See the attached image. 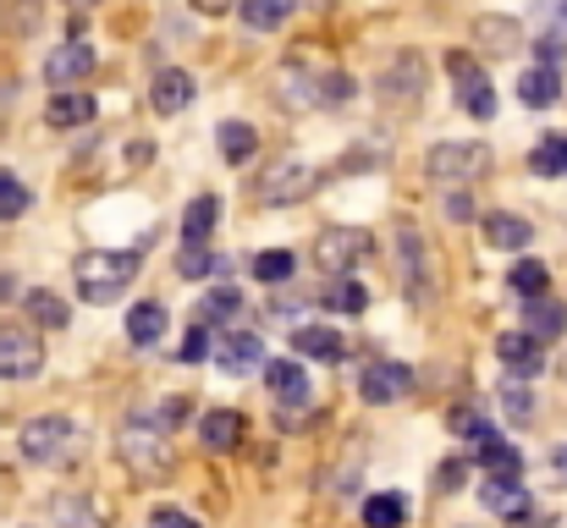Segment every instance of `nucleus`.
<instances>
[{
    "label": "nucleus",
    "mask_w": 567,
    "mask_h": 528,
    "mask_svg": "<svg viewBox=\"0 0 567 528\" xmlns=\"http://www.w3.org/2000/svg\"><path fill=\"white\" fill-rule=\"evenodd\" d=\"M496 166V155H491V144H430V155H424V172L435 176V182H480V176Z\"/></svg>",
    "instance_id": "0eeeda50"
},
{
    "label": "nucleus",
    "mask_w": 567,
    "mask_h": 528,
    "mask_svg": "<svg viewBox=\"0 0 567 528\" xmlns=\"http://www.w3.org/2000/svg\"><path fill=\"white\" fill-rule=\"evenodd\" d=\"M44 369V348L28 325H0V380H33Z\"/></svg>",
    "instance_id": "1a4fd4ad"
},
{
    "label": "nucleus",
    "mask_w": 567,
    "mask_h": 528,
    "mask_svg": "<svg viewBox=\"0 0 567 528\" xmlns=\"http://www.w3.org/2000/svg\"><path fill=\"white\" fill-rule=\"evenodd\" d=\"M28 204H33V193H28L11 172H0V220H17Z\"/></svg>",
    "instance_id": "ea45409f"
},
{
    "label": "nucleus",
    "mask_w": 567,
    "mask_h": 528,
    "mask_svg": "<svg viewBox=\"0 0 567 528\" xmlns=\"http://www.w3.org/2000/svg\"><path fill=\"white\" fill-rule=\"evenodd\" d=\"M557 100H563V66H529V72L518 77V105L546 111V105H557Z\"/></svg>",
    "instance_id": "4be33fe9"
},
{
    "label": "nucleus",
    "mask_w": 567,
    "mask_h": 528,
    "mask_svg": "<svg viewBox=\"0 0 567 528\" xmlns=\"http://www.w3.org/2000/svg\"><path fill=\"white\" fill-rule=\"evenodd\" d=\"M507 287H513L518 298H546V287H551V270H546L540 259H518V265L507 270Z\"/></svg>",
    "instance_id": "72a5a7b5"
},
{
    "label": "nucleus",
    "mask_w": 567,
    "mask_h": 528,
    "mask_svg": "<svg viewBox=\"0 0 567 528\" xmlns=\"http://www.w3.org/2000/svg\"><path fill=\"white\" fill-rule=\"evenodd\" d=\"M474 44H480L485 55H518V50H524V28H518V17L480 11V17H474Z\"/></svg>",
    "instance_id": "2eb2a0df"
},
{
    "label": "nucleus",
    "mask_w": 567,
    "mask_h": 528,
    "mask_svg": "<svg viewBox=\"0 0 567 528\" xmlns=\"http://www.w3.org/2000/svg\"><path fill=\"white\" fill-rule=\"evenodd\" d=\"M292 6L298 0H237V17H243L248 33H270V28H281L292 17Z\"/></svg>",
    "instance_id": "c85d7f7f"
},
{
    "label": "nucleus",
    "mask_w": 567,
    "mask_h": 528,
    "mask_svg": "<svg viewBox=\"0 0 567 528\" xmlns=\"http://www.w3.org/2000/svg\"><path fill=\"white\" fill-rule=\"evenodd\" d=\"M281 105H298V111H309V105H320V89H315V77L303 72V66H281Z\"/></svg>",
    "instance_id": "e433bc0d"
},
{
    "label": "nucleus",
    "mask_w": 567,
    "mask_h": 528,
    "mask_svg": "<svg viewBox=\"0 0 567 528\" xmlns=\"http://www.w3.org/2000/svg\"><path fill=\"white\" fill-rule=\"evenodd\" d=\"M563 144H567V133H563Z\"/></svg>",
    "instance_id": "864d4df0"
},
{
    "label": "nucleus",
    "mask_w": 567,
    "mask_h": 528,
    "mask_svg": "<svg viewBox=\"0 0 567 528\" xmlns=\"http://www.w3.org/2000/svg\"><path fill=\"white\" fill-rule=\"evenodd\" d=\"M209 352H215V363H220L226 374H254V369H265V342H259L254 331H231V337H220Z\"/></svg>",
    "instance_id": "a211bd4d"
},
{
    "label": "nucleus",
    "mask_w": 567,
    "mask_h": 528,
    "mask_svg": "<svg viewBox=\"0 0 567 528\" xmlns=\"http://www.w3.org/2000/svg\"><path fill=\"white\" fill-rule=\"evenodd\" d=\"M72 281H78L83 303H116L138 281V248H89V253H78Z\"/></svg>",
    "instance_id": "f257e3e1"
},
{
    "label": "nucleus",
    "mask_w": 567,
    "mask_h": 528,
    "mask_svg": "<svg viewBox=\"0 0 567 528\" xmlns=\"http://www.w3.org/2000/svg\"><path fill=\"white\" fill-rule=\"evenodd\" d=\"M265 385H270V396L281 402V407H303L309 402V374H303V363L298 358H270L265 363Z\"/></svg>",
    "instance_id": "aec40b11"
},
{
    "label": "nucleus",
    "mask_w": 567,
    "mask_h": 528,
    "mask_svg": "<svg viewBox=\"0 0 567 528\" xmlns=\"http://www.w3.org/2000/svg\"><path fill=\"white\" fill-rule=\"evenodd\" d=\"M474 463H480L485 474H524V452H518L513 441H491Z\"/></svg>",
    "instance_id": "4c0bfd02"
},
{
    "label": "nucleus",
    "mask_w": 567,
    "mask_h": 528,
    "mask_svg": "<svg viewBox=\"0 0 567 528\" xmlns=\"http://www.w3.org/2000/svg\"><path fill=\"white\" fill-rule=\"evenodd\" d=\"M248 276L265 281V287H281V281L298 276V253H287V248H265V253L248 259Z\"/></svg>",
    "instance_id": "c756f323"
},
{
    "label": "nucleus",
    "mask_w": 567,
    "mask_h": 528,
    "mask_svg": "<svg viewBox=\"0 0 567 528\" xmlns=\"http://www.w3.org/2000/svg\"><path fill=\"white\" fill-rule=\"evenodd\" d=\"M353 94H359V89H353L348 72H326V77H320V105H348Z\"/></svg>",
    "instance_id": "79ce46f5"
},
{
    "label": "nucleus",
    "mask_w": 567,
    "mask_h": 528,
    "mask_svg": "<svg viewBox=\"0 0 567 528\" xmlns=\"http://www.w3.org/2000/svg\"><path fill=\"white\" fill-rule=\"evenodd\" d=\"M94 122V94H83V89H55L50 94V105H44V127H55V133H78V127H89Z\"/></svg>",
    "instance_id": "dca6fc26"
},
{
    "label": "nucleus",
    "mask_w": 567,
    "mask_h": 528,
    "mask_svg": "<svg viewBox=\"0 0 567 528\" xmlns=\"http://www.w3.org/2000/svg\"><path fill=\"white\" fill-rule=\"evenodd\" d=\"M243 435H248V418H243L237 407H209V413L198 418V446H204V452H215V457L237 452V446H243Z\"/></svg>",
    "instance_id": "ddd939ff"
},
{
    "label": "nucleus",
    "mask_w": 567,
    "mask_h": 528,
    "mask_svg": "<svg viewBox=\"0 0 567 528\" xmlns=\"http://www.w3.org/2000/svg\"><path fill=\"white\" fill-rule=\"evenodd\" d=\"M22 309H28V320L44 325V331H66V325H72V309H66L50 287H33V292L22 298Z\"/></svg>",
    "instance_id": "cd10ccee"
},
{
    "label": "nucleus",
    "mask_w": 567,
    "mask_h": 528,
    "mask_svg": "<svg viewBox=\"0 0 567 528\" xmlns=\"http://www.w3.org/2000/svg\"><path fill=\"white\" fill-rule=\"evenodd\" d=\"M524 331L540 337V342L567 337V303H557V298H529V309H524Z\"/></svg>",
    "instance_id": "393cba45"
},
{
    "label": "nucleus",
    "mask_w": 567,
    "mask_h": 528,
    "mask_svg": "<svg viewBox=\"0 0 567 528\" xmlns=\"http://www.w3.org/2000/svg\"><path fill=\"white\" fill-rule=\"evenodd\" d=\"M496 358H502V369H507V374L529 380V374H540V369H546V342H540V337H529V331H507V337H496Z\"/></svg>",
    "instance_id": "4468645a"
},
{
    "label": "nucleus",
    "mask_w": 567,
    "mask_h": 528,
    "mask_svg": "<svg viewBox=\"0 0 567 528\" xmlns=\"http://www.w3.org/2000/svg\"><path fill=\"white\" fill-rule=\"evenodd\" d=\"M364 528H408V501H402L396 490L370 496V501H364Z\"/></svg>",
    "instance_id": "473e14b6"
},
{
    "label": "nucleus",
    "mask_w": 567,
    "mask_h": 528,
    "mask_svg": "<svg viewBox=\"0 0 567 528\" xmlns=\"http://www.w3.org/2000/svg\"><path fill=\"white\" fill-rule=\"evenodd\" d=\"M424 89H430V61H424L419 50H396V55L380 66V77H375L380 105H385V111H396V116L419 111Z\"/></svg>",
    "instance_id": "20e7f679"
},
{
    "label": "nucleus",
    "mask_w": 567,
    "mask_h": 528,
    "mask_svg": "<svg viewBox=\"0 0 567 528\" xmlns=\"http://www.w3.org/2000/svg\"><path fill=\"white\" fill-rule=\"evenodd\" d=\"M396 253H402V287H408V298L424 303V298H430V287H424V276H430V248H424V237H419L413 220L396 226Z\"/></svg>",
    "instance_id": "f8f14e48"
},
{
    "label": "nucleus",
    "mask_w": 567,
    "mask_h": 528,
    "mask_svg": "<svg viewBox=\"0 0 567 528\" xmlns=\"http://www.w3.org/2000/svg\"><path fill=\"white\" fill-rule=\"evenodd\" d=\"M78 452H83V435L66 413H44V418L22 424V457L33 468H66V463H78Z\"/></svg>",
    "instance_id": "7ed1b4c3"
},
{
    "label": "nucleus",
    "mask_w": 567,
    "mask_h": 528,
    "mask_svg": "<svg viewBox=\"0 0 567 528\" xmlns=\"http://www.w3.org/2000/svg\"><path fill=\"white\" fill-rule=\"evenodd\" d=\"M446 72L457 77V105H463L468 116L491 122V116H496V89H491V77L474 66V55H468V50H452V55H446Z\"/></svg>",
    "instance_id": "6e6552de"
},
{
    "label": "nucleus",
    "mask_w": 567,
    "mask_h": 528,
    "mask_svg": "<svg viewBox=\"0 0 567 528\" xmlns=\"http://www.w3.org/2000/svg\"><path fill=\"white\" fill-rule=\"evenodd\" d=\"M193 11H204V17H220V11H237V0H193Z\"/></svg>",
    "instance_id": "09e8293b"
},
{
    "label": "nucleus",
    "mask_w": 567,
    "mask_h": 528,
    "mask_svg": "<svg viewBox=\"0 0 567 528\" xmlns=\"http://www.w3.org/2000/svg\"><path fill=\"white\" fill-rule=\"evenodd\" d=\"M446 215H452V220H474V204L457 193V198H446Z\"/></svg>",
    "instance_id": "de8ad7c7"
},
{
    "label": "nucleus",
    "mask_w": 567,
    "mask_h": 528,
    "mask_svg": "<svg viewBox=\"0 0 567 528\" xmlns=\"http://www.w3.org/2000/svg\"><path fill=\"white\" fill-rule=\"evenodd\" d=\"M370 253H375V231H364V226H326L315 237V265L331 276H353Z\"/></svg>",
    "instance_id": "423d86ee"
},
{
    "label": "nucleus",
    "mask_w": 567,
    "mask_h": 528,
    "mask_svg": "<svg viewBox=\"0 0 567 528\" xmlns=\"http://www.w3.org/2000/svg\"><path fill=\"white\" fill-rule=\"evenodd\" d=\"M215 220H220V198L215 193H198L188 209H183V242H209Z\"/></svg>",
    "instance_id": "7c9ffc66"
},
{
    "label": "nucleus",
    "mask_w": 567,
    "mask_h": 528,
    "mask_svg": "<svg viewBox=\"0 0 567 528\" xmlns=\"http://www.w3.org/2000/svg\"><path fill=\"white\" fill-rule=\"evenodd\" d=\"M166 325H172L166 320V303H133L127 309V342L133 348H155L166 337Z\"/></svg>",
    "instance_id": "a878e982"
},
{
    "label": "nucleus",
    "mask_w": 567,
    "mask_h": 528,
    "mask_svg": "<svg viewBox=\"0 0 567 528\" xmlns=\"http://www.w3.org/2000/svg\"><path fill=\"white\" fill-rule=\"evenodd\" d=\"M116 457L127 463V474H133V479L161 485V479L172 474V435L138 413V418H127V424L116 429Z\"/></svg>",
    "instance_id": "f03ea898"
},
{
    "label": "nucleus",
    "mask_w": 567,
    "mask_h": 528,
    "mask_svg": "<svg viewBox=\"0 0 567 528\" xmlns=\"http://www.w3.org/2000/svg\"><path fill=\"white\" fill-rule=\"evenodd\" d=\"M331 309H342V314H364V309H370V292H364L359 281H342V287L331 292Z\"/></svg>",
    "instance_id": "37998d69"
},
{
    "label": "nucleus",
    "mask_w": 567,
    "mask_h": 528,
    "mask_svg": "<svg viewBox=\"0 0 567 528\" xmlns=\"http://www.w3.org/2000/svg\"><path fill=\"white\" fill-rule=\"evenodd\" d=\"M78 6H100V0H78Z\"/></svg>",
    "instance_id": "3c124183"
},
{
    "label": "nucleus",
    "mask_w": 567,
    "mask_h": 528,
    "mask_svg": "<svg viewBox=\"0 0 567 528\" xmlns=\"http://www.w3.org/2000/svg\"><path fill=\"white\" fill-rule=\"evenodd\" d=\"M529 172H535V176H567V144H563V133H546V138L535 144V155H529Z\"/></svg>",
    "instance_id": "c9c22d12"
},
{
    "label": "nucleus",
    "mask_w": 567,
    "mask_h": 528,
    "mask_svg": "<svg viewBox=\"0 0 567 528\" xmlns=\"http://www.w3.org/2000/svg\"><path fill=\"white\" fill-rule=\"evenodd\" d=\"M50 524H55V528H111L105 518H100V507H94L89 496H72V490L50 496Z\"/></svg>",
    "instance_id": "b1692460"
},
{
    "label": "nucleus",
    "mask_w": 567,
    "mask_h": 528,
    "mask_svg": "<svg viewBox=\"0 0 567 528\" xmlns=\"http://www.w3.org/2000/svg\"><path fill=\"white\" fill-rule=\"evenodd\" d=\"M209 348H215V342H209V325H193L188 337H183V352H177V358H183V363H204Z\"/></svg>",
    "instance_id": "c03bdc74"
},
{
    "label": "nucleus",
    "mask_w": 567,
    "mask_h": 528,
    "mask_svg": "<svg viewBox=\"0 0 567 528\" xmlns=\"http://www.w3.org/2000/svg\"><path fill=\"white\" fill-rule=\"evenodd\" d=\"M155 528H198L188 518V513H177V507H161V513H155Z\"/></svg>",
    "instance_id": "49530a36"
},
{
    "label": "nucleus",
    "mask_w": 567,
    "mask_h": 528,
    "mask_svg": "<svg viewBox=\"0 0 567 528\" xmlns=\"http://www.w3.org/2000/svg\"><path fill=\"white\" fill-rule=\"evenodd\" d=\"M292 352L320 358V363H342V358H348V342H342V331H331V325H292Z\"/></svg>",
    "instance_id": "5701e85b"
},
{
    "label": "nucleus",
    "mask_w": 567,
    "mask_h": 528,
    "mask_svg": "<svg viewBox=\"0 0 567 528\" xmlns=\"http://www.w3.org/2000/svg\"><path fill=\"white\" fill-rule=\"evenodd\" d=\"M502 413H507L513 424H529V418H535V391H529L524 380H507V385H502Z\"/></svg>",
    "instance_id": "58836bf2"
},
{
    "label": "nucleus",
    "mask_w": 567,
    "mask_h": 528,
    "mask_svg": "<svg viewBox=\"0 0 567 528\" xmlns=\"http://www.w3.org/2000/svg\"><path fill=\"white\" fill-rule=\"evenodd\" d=\"M6 292H11V276H0V298H6Z\"/></svg>",
    "instance_id": "8fccbe9b"
},
{
    "label": "nucleus",
    "mask_w": 567,
    "mask_h": 528,
    "mask_svg": "<svg viewBox=\"0 0 567 528\" xmlns=\"http://www.w3.org/2000/svg\"><path fill=\"white\" fill-rule=\"evenodd\" d=\"M215 144H220V161H226V166H248L254 149H259V133H254L248 122H220Z\"/></svg>",
    "instance_id": "bb28decb"
},
{
    "label": "nucleus",
    "mask_w": 567,
    "mask_h": 528,
    "mask_svg": "<svg viewBox=\"0 0 567 528\" xmlns=\"http://www.w3.org/2000/svg\"><path fill=\"white\" fill-rule=\"evenodd\" d=\"M535 55H540V66H567V28L540 33V39H535Z\"/></svg>",
    "instance_id": "a19ab883"
},
{
    "label": "nucleus",
    "mask_w": 567,
    "mask_h": 528,
    "mask_svg": "<svg viewBox=\"0 0 567 528\" xmlns=\"http://www.w3.org/2000/svg\"><path fill=\"white\" fill-rule=\"evenodd\" d=\"M563 28H567V0H563Z\"/></svg>",
    "instance_id": "603ef678"
},
{
    "label": "nucleus",
    "mask_w": 567,
    "mask_h": 528,
    "mask_svg": "<svg viewBox=\"0 0 567 528\" xmlns=\"http://www.w3.org/2000/svg\"><path fill=\"white\" fill-rule=\"evenodd\" d=\"M193 77L183 66H166V72H155V83H150V105L161 111V116H177V111H188L193 105Z\"/></svg>",
    "instance_id": "412c9836"
},
{
    "label": "nucleus",
    "mask_w": 567,
    "mask_h": 528,
    "mask_svg": "<svg viewBox=\"0 0 567 528\" xmlns=\"http://www.w3.org/2000/svg\"><path fill=\"white\" fill-rule=\"evenodd\" d=\"M408 391H413V369L396 363V358H380V363H370V369L359 374V396H364L370 407H391V402H402Z\"/></svg>",
    "instance_id": "9d476101"
},
{
    "label": "nucleus",
    "mask_w": 567,
    "mask_h": 528,
    "mask_svg": "<svg viewBox=\"0 0 567 528\" xmlns=\"http://www.w3.org/2000/svg\"><path fill=\"white\" fill-rule=\"evenodd\" d=\"M243 314V292L237 287H215V292H204V303H198V325H226V320H237Z\"/></svg>",
    "instance_id": "2f4dec72"
},
{
    "label": "nucleus",
    "mask_w": 567,
    "mask_h": 528,
    "mask_svg": "<svg viewBox=\"0 0 567 528\" xmlns=\"http://www.w3.org/2000/svg\"><path fill=\"white\" fill-rule=\"evenodd\" d=\"M463 479H468V463H441L435 490H441V496H452V490H463Z\"/></svg>",
    "instance_id": "a18cd8bd"
},
{
    "label": "nucleus",
    "mask_w": 567,
    "mask_h": 528,
    "mask_svg": "<svg viewBox=\"0 0 567 528\" xmlns=\"http://www.w3.org/2000/svg\"><path fill=\"white\" fill-rule=\"evenodd\" d=\"M89 72H94V44H83V39L55 44L50 61H44V83H50V89H78Z\"/></svg>",
    "instance_id": "9b49d317"
},
{
    "label": "nucleus",
    "mask_w": 567,
    "mask_h": 528,
    "mask_svg": "<svg viewBox=\"0 0 567 528\" xmlns=\"http://www.w3.org/2000/svg\"><path fill=\"white\" fill-rule=\"evenodd\" d=\"M209 270L220 276V270H226V259H215V253H209V242H183V253H177V276H183V281H204Z\"/></svg>",
    "instance_id": "f704fd0d"
},
{
    "label": "nucleus",
    "mask_w": 567,
    "mask_h": 528,
    "mask_svg": "<svg viewBox=\"0 0 567 528\" xmlns=\"http://www.w3.org/2000/svg\"><path fill=\"white\" fill-rule=\"evenodd\" d=\"M320 187V176H315V166H303V161H276L265 176H254L248 182V198L259 204V209H281V204H298V198H309Z\"/></svg>",
    "instance_id": "39448f33"
},
{
    "label": "nucleus",
    "mask_w": 567,
    "mask_h": 528,
    "mask_svg": "<svg viewBox=\"0 0 567 528\" xmlns=\"http://www.w3.org/2000/svg\"><path fill=\"white\" fill-rule=\"evenodd\" d=\"M518 479H524V474H491V479L480 485V501H485L491 513H502L507 524L529 518V490H524Z\"/></svg>",
    "instance_id": "f3484780"
},
{
    "label": "nucleus",
    "mask_w": 567,
    "mask_h": 528,
    "mask_svg": "<svg viewBox=\"0 0 567 528\" xmlns=\"http://www.w3.org/2000/svg\"><path fill=\"white\" fill-rule=\"evenodd\" d=\"M480 231H485L491 248H507V253H518V248L535 242V226H529L524 215H513V209H491V215H480Z\"/></svg>",
    "instance_id": "6ab92c4d"
}]
</instances>
